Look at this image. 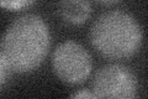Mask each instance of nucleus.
Returning a JSON list of instances; mask_svg holds the SVG:
<instances>
[{"mask_svg": "<svg viewBox=\"0 0 148 99\" xmlns=\"http://www.w3.org/2000/svg\"><path fill=\"white\" fill-rule=\"evenodd\" d=\"M51 35L42 17L26 14L14 20L3 36L0 51L11 72L30 73L43 63Z\"/></svg>", "mask_w": 148, "mask_h": 99, "instance_id": "nucleus-1", "label": "nucleus"}, {"mask_svg": "<svg viewBox=\"0 0 148 99\" xmlns=\"http://www.w3.org/2000/svg\"><path fill=\"white\" fill-rule=\"evenodd\" d=\"M143 32L131 14L115 10L100 15L90 29V41L99 53L122 60L133 56L142 45Z\"/></svg>", "mask_w": 148, "mask_h": 99, "instance_id": "nucleus-2", "label": "nucleus"}, {"mask_svg": "<svg viewBox=\"0 0 148 99\" xmlns=\"http://www.w3.org/2000/svg\"><path fill=\"white\" fill-rule=\"evenodd\" d=\"M52 68L61 82L71 86L80 84L88 79L91 72V56L84 46L69 40L56 48Z\"/></svg>", "mask_w": 148, "mask_h": 99, "instance_id": "nucleus-3", "label": "nucleus"}, {"mask_svg": "<svg viewBox=\"0 0 148 99\" xmlns=\"http://www.w3.org/2000/svg\"><path fill=\"white\" fill-rule=\"evenodd\" d=\"M95 98L131 99L137 94L136 77L121 64H109L98 71L92 82Z\"/></svg>", "mask_w": 148, "mask_h": 99, "instance_id": "nucleus-4", "label": "nucleus"}, {"mask_svg": "<svg viewBox=\"0 0 148 99\" xmlns=\"http://www.w3.org/2000/svg\"><path fill=\"white\" fill-rule=\"evenodd\" d=\"M58 11L67 22L83 25L89 20L91 6L88 0H59Z\"/></svg>", "mask_w": 148, "mask_h": 99, "instance_id": "nucleus-5", "label": "nucleus"}, {"mask_svg": "<svg viewBox=\"0 0 148 99\" xmlns=\"http://www.w3.org/2000/svg\"><path fill=\"white\" fill-rule=\"evenodd\" d=\"M36 0H0V6L8 10H22L31 6Z\"/></svg>", "mask_w": 148, "mask_h": 99, "instance_id": "nucleus-6", "label": "nucleus"}, {"mask_svg": "<svg viewBox=\"0 0 148 99\" xmlns=\"http://www.w3.org/2000/svg\"><path fill=\"white\" fill-rule=\"evenodd\" d=\"M9 72H11L10 68H9L8 63L4 60V56L0 51V89L4 87V84L6 83L8 77H9Z\"/></svg>", "mask_w": 148, "mask_h": 99, "instance_id": "nucleus-7", "label": "nucleus"}, {"mask_svg": "<svg viewBox=\"0 0 148 99\" xmlns=\"http://www.w3.org/2000/svg\"><path fill=\"white\" fill-rule=\"evenodd\" d=\"M72 98H95V96H94V93H90L88 91H82V92L73 94Z\"/></svg>", "mask_w": 148, "mask_h": 99, "instance_id": "nucleus-8", "label": "nucleus"}, {"mask_svg": "<svg viewBox=\"0 0 148 99\" xmlns=\"http://www.w3.org/2000/svg\"><path fill=\"white\" fill-rule=\"evenodd\" d=\"M96 1H99L101 4H105V5H110V4H115L120 1V0H96Z\"/></svg>", "mask_w": 148, "mask_h": 99, "instance_id": "nucleus-9", "label": "nucleus"}]
</instances>
